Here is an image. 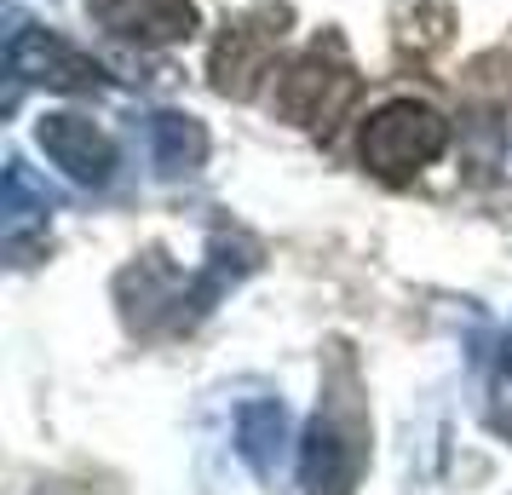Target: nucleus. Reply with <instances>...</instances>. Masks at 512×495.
<instances>
[{
  "instance_id": "obj_7",
  "label": "nucleus",
  "mask_w": 512,
  "mask_h": 495,
  "mask_svg": "<svg viewBox=\"0 0 512 495\" xmlns=\"http://www.w3.org/2000/svg\"><path fill=\"white\" fill-rule=\"evenodd\" d=\"M144 139H150V162L162 179H190L208 162V127L196 116H179V110H156L144 121Z\"/></svg>"
},
{
  "instance_id": "obj_4",
  "label": "nucleus",
  "mask_w": 512,
  "mask_h": 495,
  "mask_svg": "<svg viewBox=\"0 0 512 495\" xmlns=\"http://www.w3.org/2000/svg\"><path fill=\"white\" fill-rule=\"evenodd\" d=\"M35 139H41V150L52 156V167H64L75 185H87V190L110 185V173H116V144L104 139L87 116H70V110L41 116Z\"/></svg>"
},
{
  "instance_id": "obj_3",
  "label": "nucleus",
  "mask_w": 512,
  "mask_h": 495,
  "mask_svg": "<svg viewBox=\"0 0 512 495\" xmlns=\"http://www.w3.org/2000/svg\"><path fill=\"white\" fill-rule=\"evenodd\" d=\"M6 64H12L18 81H41V87H58V93H98L104 87V64H93L87 52H75L52 29H35L24 18H12Z\"/></svg>"
},
{
  "instance_id": "obj_9",
  "label": "nucleus",
  "mask_w": 512,
  "mask_h": 495,
  "mask_svg": "<svg viewBox=\"0 0 512 495\" xmlns=\"http://www.w3.org/2000/svg\"><path fill=\"white\" fill-rule=\"evenodd\" d=\"M52 208H58V190L47 179H35V167L29 162H6V185H0V219H6V236L18 242L29 225H47Z\"/></svg>"
},
{
  "instance_id": "obj_5",
  "label": "nucleus",
  "mask_w": 512,
  "mask_h": 495,
  "mask_svg": "<svg viewBox=\"0 0 512 495\" xmlns=\"http://www.w3.org/2000/svg\"><path fill=\"white\" fill-rule=\"evenodd\" d=\"M93 18L133 47H167L196 29L190 0H93Z\"/></svg>"
},
{
  "instance_id": "obj_6",
  "label": "nucleus",
  "mask_w": 512,
  "mask_h": 495,
  "mask_svg": "<svg viewBox=\"0 0 512 495\" xmlns=\"http://www.w3.org/2000/svg\"><path fill=\"white\" fill-rule=\"evenodd\" d=\"M282 449H288V409L282 398H254L236 409V455L248 461L254 478H277L282 467Z\"/></svg>"
},
{
  "instance_id": "obj_10",
  "label": "nucleus",
  "mask_w": 512,
  "mask_h": 495,
  "mask_svg": "<svg viewBox=\"0 0 512 495\" xmlns=\"http://www.w3.org/2000/svg\"><path fill=\"white\" fill-rule=\"evenodd\" d=\"M501 369L512 375V329H507V346H501Z\"/></svg>"
},
{
  "instance_id": "obj_2",
  "label": "nucleus",
  "mask_w": 512,
  "mask_h": 495,
  "mask_svg": "<svg viewBox=\"0 0 512 495\" xmlns=\"http://www.w3.org/2000/svg\"><path fill=\"white\" fill-rule=\"evenodd\" d=\"M443 144H449V121L432 104L397 98L386 110H374L363 127V167H374L380 179H409L415 167L438 162Z\"/></svg>"
},
{
  "instance_id": "obj_1",
  "label": "nucleus",
  "mask_w": 512,
  "mask_h": 495,
  "mask_svg": "<svg viewBox=\"0 0 512 495\" xmlns=\"http://www.w3.org/2000/svg\"><path fill=\"white\" fill-rule=\"evenodd\" d=\"M369 461V415L357 398H323L300 438V495H351Z\"/></svg>"
},
{
  "instance_id": "obj_8",
  "label": "nucleus",
  "mask_w": 512,
  "mask_h": 495,
  "mask_svg": "<svg viewBox=\"0 0 512 495\" xmlns=\"http://www.w3.org/2000/svg\"><path fill=\"white\" fill-rule=\"evenodd\" d=\"M351 87H357V81H351L346 64H323V52H311L300 70L288 75V87H282V110H288L294 121H323L351 98Z\"/></svg>"
}]
</instances>
